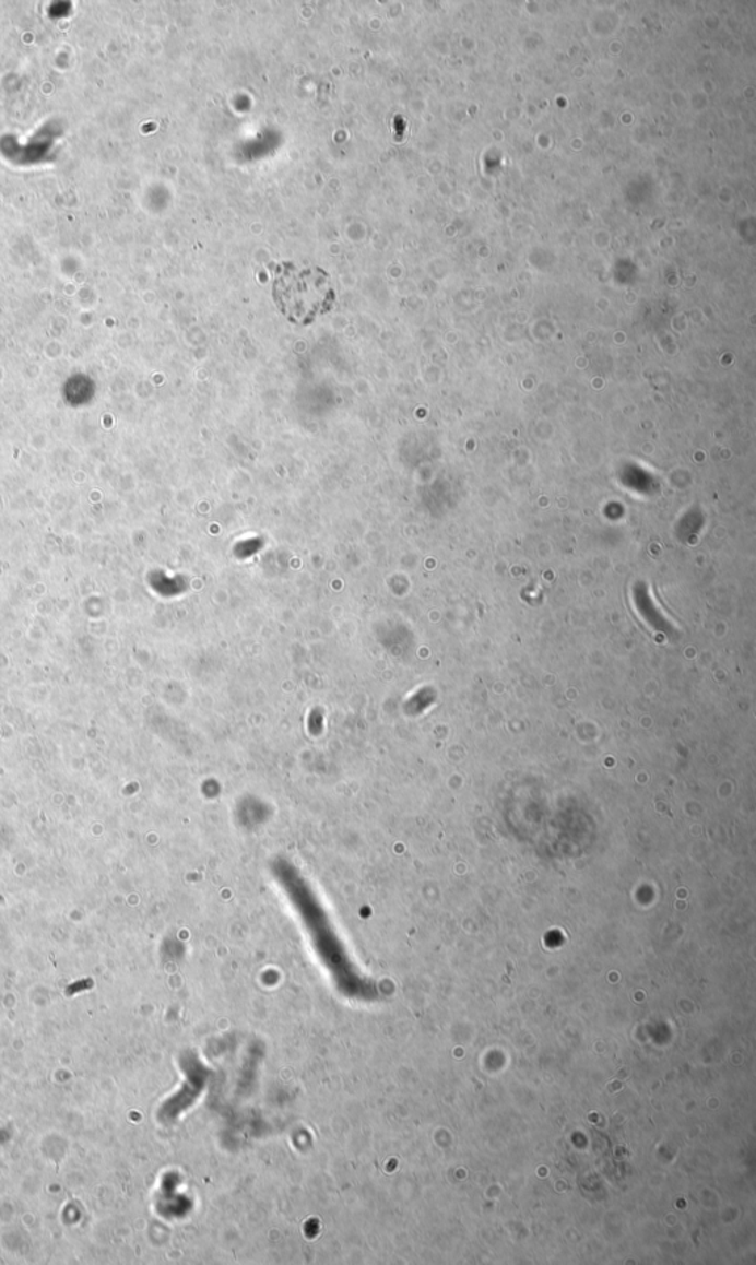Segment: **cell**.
Instances as JSON below:
<instances>
[{
    "instance_id": "cell-1",
    "label": "cell",
    "mask_w": 756,
    "mask_h": 1265,
    "mask_svg": "<svg viewBox=\"0 0 756 1265\" xmlns=\"http://www.w3.org/2000/svg\"><path fill=\"white\" fill-rule=\"evenodd\" d=\"M272 296L280 312L297 326H309L335 305L329 273L321 268H300L290 262L276 268Z\"/></svg>"
}]
</instances>
